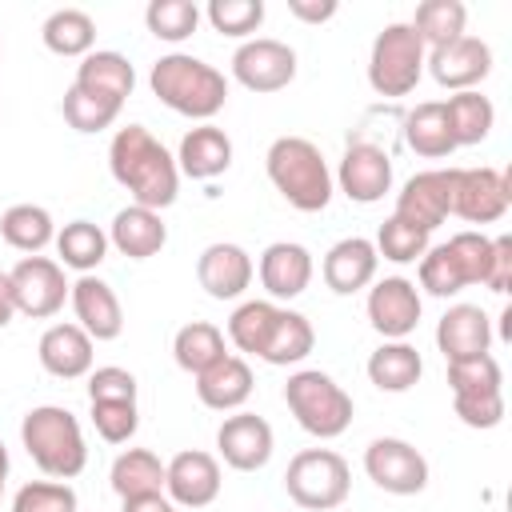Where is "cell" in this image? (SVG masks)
<instances>
[{"label": "cell", "mask_w": 512, "mask_h": 512, "mask_svg": "<svg viewBox=\"0 0 512 512\" xmlns=\"http://www.w3.org/2000/svg\"><path fill=\"white\" fill-rule=\"evenodd\" d=\"M416 264H420V288H424L428 296L448 300V296H456V292L468 288V276H464L456 252L448 248V240H444V244H428V252H424Z\"/></svg>", "instance_id": "ab89813d"}, {"label": "cell", "mask_w": 512, "mask_h": 512, "mask_svg": "<svg viewBox=\"0 0 512 512\" xmlns=\"http://www.w3.org/2000/svg\"><path fill=\"white\" fill-rule=\"evenodd\" d=\"M420 372H424V360L408 340H384L368 356V380L380 392H408V388H416Z\"/></svg>", "instance_id": "f546056e"}, {"label": "cell", "mask_w": 512, "mask_h": 512, "mask_svg": "<svg viewBox=\"0 0 512 512\" xmlns=\"http://www.w3.org/2000/svg\"><path fill=\"white\" fill-rule=\"evenodd\" d=\"M112 492L120 500H136V496H156L164 492V464L152 448H128L112 460Z\"/></svg>", "instance_id": "4dcf8cb0"}, {"label": "cell", "mask_w": 512, "mask_h": 512, "mask_svg": "<svg viewBox=\"0 0 512 512\" xmlns=\"http://www.w3.org/2000/svg\"><path fill=\"white\" fill-rule=\"evenodd\" d=\"M252 388H256V376H252L248 360L232 356V352L224 360H216L208 372L196 376V396L212 412H236L240 404H248Z\"/></svg>", "instance_id": "484cf974"}, {"label": "cell", "mask_w": 512, "mask_h": 512, "mask_svg": "<svg viewBox=\"0 0 512 512\" xmlns=\"http://www.w3.org/2000/svg\"><path fill=\"white\" fill-rule=\"evenodd\" d=\"M484 288H492L496 296H504L512 288V236H496L492 240V260H488Z\"/></svg>", "instance_id": "681fc988"}, {"label": "cell", "mask_w": 512, "mask_h": 512, "mask_svg": "<svg viewBox=\"0 0 512 512\" xmlns=\"http://www.w3.org/2000/svg\"><path fill=\"white\" fill-rule=\"evenodd\" d=\"M448 248L456 252L468 284H484L488 280V260H492V240L484 232H456L448 240Z\"/></svg>", "instance_id": "7dc6e473"}, {"label": "cell", "mask_w": 512, "mask_h": 512, "mask_svg": "<svg viewBox=\"0 0 512 512\" xmlns=\"http://www.w3.org/2000/svg\"><path fill=\"white\" fill-rule=\"evenodd\" d=\"M312 344H316V332H312L308 316H300L292 308H280L276 312V324H272V332L264 340L260 360L272 364V368H288V364H300L312 352Z\"/></svg>", "instance_id": "836d02e7"}, {"label": "cell", "mask_w": 512, "mask_h": 512, "mask_svg": "<svg viewBox=\"0 0 512 512\" xmlns=\"http://www.w3.org/2000/svg\"><path fill=\"white\" fill-rule=\"evenodd\" d=\"M232 164V140L224 128L216 124H200L192 132H184L180 140V152H176V168L180 176H192V180H216L220 172H228Z\"/></svg>", "instance_id": "4316f807"}, {"label": "cell", "mask_w": 512, "mask_h": 512, "mask_svg": "<svg viewBox=\"0 0 512 512\" xmlns=\"http://www.w3.org/2000/svg\"><path fill=\"white\" fill-rule=\"evenodd\" d=\"M404 144L424 156V160H444L456 152L452 132H448V116H444V100H424L416 108H408L404 116Z\"/></svg>", "instance_id": "f1b7e54d"}, {"label": "cell", "mask_w": 512, "mask_h": 512, "mask_svg": "<svg viewBox=\"0 0 512 512\" xmlns=\"http://www.w3.org/2000/svg\"><path fill=\"white\" fill-rule=\"evenodd\" d=\"M444 116H448V132H452V144L456 148H472L480 144L492 124H496V108L488 96H480L476 88L472 92H452L444 100Z\"/></svg>", "instance_id": "d6a6232c"}, {"label": "cell", "mask_w": 512, "mask_h": 512, "mask_svg": "<svg viewBox=\"0 0 512 512\" xmlns=\"http://www.w3.org/2000/svg\"><path fill=\"white\" fill-rule=\"evenodd\" d=\"M108 168H112V180L120 188H128L132 204L152 208V212L176 204V192H180L176 156L144 124L116 128V136L108 144Z\"/></svg>", "instance_id": "6da1fadb"}, {"label": "cell", "mask_w": 512, "mask_h": 512, "mask_svg": "<svg viewBox=\"0 0 512 512\" xmlns=\"http://www.w3.org/2000/svg\"><path fill=\"white\" fill-rule=\"evenodd\" d=\"M336 184L352 204H376L392 192V156L372 140H352L340 156Z\"/></svg>", "instance_id": "9a60e30c"}, {"label": "cell", "mask_w": 512, "mask_h": 512, "mask_svg": "<svg viewBox=\"0 0 512 512\" xmlns=\"http://www.w3.org/2000/svg\"><path fill=\"white\" fill-rule=\"evenodd\" d=\"M424 68L432 72V80L440 88H452V92H472L480 80H488L492 72V48L480 40V36H460L444 48H432L424 56Z\"/></svg>", "instance_id": "ac0fdd59"}, {"label": "cell", "mask_w": 512, "mask_h": 512, "mask_svg": "<svg viewBox=\"0 0 512 512\" xmlns=\"http://www.w3.org/2000/svg\"><path fill=\"white\" fill-rule=\"evenodd\" d=\"M40 40L48 52L56 56H88L92 44H96V20L84 12V8H56L44 28H40Z\"/></svg>", "instance_id": "8d00e7d4"}, {"label": "cell", "mask_w": 512, "mask_h": 512, "mask_svg": "<svg viewBox=\"0 0 512 512\" xmlns=\"http://www.w3.org/2000/svg\"><path fill=\"white\" fill-rule=\"evenodd\" d=\"M364 472L388 496H416V492L428 488V460H424V452L412 448L400 436H376L364 448Z\"/></svg>", "instance_id": "9c48e42d"}, {"label": "cell", "mask_w": 512, "mask_h": 512, "mask_svg": "<svg viewBox=\"0 0 512 512\" xmlns=\"http://www.w3.org/2000/svg\"><path fill=\"white\" fill-rule=\"evenodd\" d=\"M8 468H12V464H8V448L0 444V500H4V484H8Z\"/></svg>", "instance_id": "db71d44e"}, {"label": "cell", "mask_w": 512, "mask_h": 512, "mask_svg": "<svg viewBox=\"0 0 512 512\" xmlns=\"http://www.w3.org/2000/svg\"><path fill=\"white\" fill-rule=\"evenodd\" d=\"M56 256H60V268H72V272L88 276L108 256V232L92 220H68L56 232Z\"/></svg>", "instance_id": "1f68e13d"}, {"label": "cell", "mask_w": 512, "mask_h": 512, "mask_svg": "<svg viewBox=\"0 0 512 512\" xmlns=\"http://www.w3.org/2000/svg\"><path fill=\"white\" fill-rule=\"evenodd\" d=\"M40 368L56 380H80L92 372V336L80 324H52L36 344Z\"/></svg>", "instance_id": "cb8c5ba5"}, {"label": "cell", "mask_w": 512, "mask_h": 512, "mask_svg": "<svg viewBox=\"0 0 512 512\" xmlns=\"http://www.w3.org/2000/svg\"><path fill=\"white\" fill-rule=\"evenodd\" d=\"M76 88H84V92H92V96H104V100H112V104H120L124 108V100L132 96V88H136V68L128 64V56H120V52H88L84 60H80V68H76V80H72Z\"/></svg>", "instance_id": "83f0119b"}, {"label": "cell", "mask_w": 512, "mask_h": 512, "mask_svg": "<svg viewBox=\"0 0 512 512\" xmlns=\"http://www.w3.org/2000/svg\"><path fill=\"white\" fill-rule=\"evenodd\" d=\"M452 412L468 428H496L504 420V372L492 352L448 364Z\"/></svg>", "instance_id": "8992f818"}, {"label": "cell", "mask_w": 512, "mask_h": 512, "mask_svg": "<svg viewBox=\"0 0 512 512\" xmlns=\"http://www.w3.org/2000/svg\"><path fill=\"white\" fill-rule=\"evenodd\" d=\"M88 416H92V428L100 432V440L108 444H128L140 428V412H136V400H88Z\"/></svg>", "instance_id": "f6af8a7d"}, {"label": "cell", "mask_w": 512, "mask_h": 512, "mask_svg": "<svg viewBox=\"0 0 512 512\" xmlns=\"http://www.w3.org/2000/svg\"><path fill=\"white\" fill-rule=\"evenodd\" d=\"M88 400H136V376L128 368L104 364L88 372Z\"/></svg>", "instance_id": "c3c4849f"}, {"label": "cell", "mask_w": 512, "mask_h": 512, "mask_svg": "<svg viewBox=\"0 0 512 512\" xmlns=\"http://www.w3.org/2000/svg\"><path fill=\"white\" fill-rule=\"evenodd\" d=\"M232 80L244 84L256 96L280 92L296 80V52L284 40L272 36H252L232 52Z\"/></svg>", "instance_id": "30bf717a"}, {"label": "cell", "mask_w": 512, "mask_h": 512, "mask_svg": "<svg viewBox=\"0 0 512 512\" xmlns=\"http://www.w3.org/2000/svg\"><path fill=\"white\" fill-rule=\"evenodd\" d=\"M204 16H208L212 32L244 40L264 24V0H212L204 8Z\"/></svg>", "instance_id": "7bdbcfd3"}, {"label": "cell", "mask_w": 512, "mask_h": 512, "mask_svg": "<svg viewBox=\"0 0 512 512\" xmlns=\"http://www.w3.org/2000/svg\"><path fill=\"white\" fill-rule=\"evenodd\" d=\"M512 204V184L500 168H456L452 176V216L468 224H496Z\"/></svg>", "instance_id": "7c38bea8"}, {"label": "cell", "mask_w": 512, "mask_h": 512, "mask_svg": "<svg viewBox=\"0 0 512 512\" xmlns=\"http://www.w3.org/2000/svg\"><path fill=\"white\" fill-rule=\"evenodd\" d=\"M148 88L152 96L172 108L176 116H188V120H200V124H212V116L224 108L228 100V80L220 68H212L208 60L200 56H188V52H168L152 64L148 72Z\"/></svg>", "instance_id": "7a4b0ae2"}, {"label": "cell", "mask_w": 512, "mask_h": 512, "mask_svg": "<svg viewBox=\"0 0 512 512\" xmlns=\"http://www.w3.org/2000/svg\"><path fill=\"white\" fill-rule=\"evenodd\" d=\"M452 176L456 168H424L408 176L404 188L396 192L392 216L432 236V228H440L452 216Z\"/></svg>", "instance_id": "4fadbf2b"}, {"label": "cell", "mask_w": 512, "mask_h": 512, "mask_svg": "<svg viewBox=\"0 0 512 512\" xmlns=\"http://www.w3.org/2000/svg\"><path fill=\"white\" fill-rule=\"evenodd\" d=\"M220 460L200 448H184L164 464V496L176 508H208L220 496Z\"/></svg>", "instance_id": "5bb4252c"}, {"label": "cell", "mask_w": 512, "mask_h": 512, "mask_svg": "<svg viewBox=\"0 0 512 512\" xmlns=\"http://www.w3.org/2000/svg\"><path fill=\"white\" fill-rule=\"evenodd\" d=\"M256 276L272 300H296L312 284V252L296 240H276L260 252Z\"/></svg>", "instance_id": "ffe728a7"}, {"label": "cell", "mask_w": 512, "mask_h": 512, "mask_svg": "<svg viewBox=\"0 0 512 512\" xmlns=\"http://www.w3.org/2000/svg\"><path fill=\"white\" fill-rule=\"evenodd\" d=\"M276 312H280V304H272V300H244V304L228 316V340H232L240 352H248V356L260 360L264 340H268V332H272V324H276Z\"/></svg>", "instance_id": "f35d334b"}, {"label": "cell", "mask_w": 512, "mask_h": 512, "mask_svg": "<svg viewBox=\"0 0 512 512\" xmlns=\"http://www.w3.org/2000/svg\"><path fill=\"white\" fill-rule=\"evenodd\" d=\"M12 512H76V492L64 480H32L12 496Z\"/></svg>", "instance_id": "bcb514c9"}, {"label": "cell", "mask_w": 512, "mask_h": 512, "mask_svg": "<svg viewBox=\"0 0 512 512\" xmlns=\"http://www.w3.org/2000/svg\"><path fill=\"white\" fill-rule=\"evenodd\" d=\"M60 112H64V120H68L76 132H104V128L116 124L120 104H112V100H104V96H92V92H84V88L72 84V88L64 92Z\"/></svg>", "instance_id": "b9f144b4"}, {"label": "cell", "mask_w": 512, "mask_h": 512, "mask_svg": "<svg viewBox=\"0 0 512 512\" xmlns=\"http://www.w3.org/2000/svg\"><path fill=\"white\" fill-rule=\"evenodd\" d=\"M0 236L8 248L40 256V248H48L56 240V224H52V212L40 204H12L0 216Z\"/></svg>", "instance_id": "d590c367"}, {"label": "cell", "mask_w": 512, "mask_h": 512, "mask_svg": "<svg viewBox=\"0 0 512 512\" xmlns=\"http://www.w3.org/2000/svg\"><path fill=\"white\" fill-rule=\"evenodd\" d=\"M228 356V344H224V332L208 320H192L184 324L176 336H172V360L188 372V376H200L208 372L216 360Z\"/></svg>", "instance_id": "e575fe53"}, {"label": "cell", "mask_w": 512, "mask_h": 512, "mask_svg": "<svg viewBox=\"0 0 512 512\" xmlns=\"http://www.w3.org/2000/svg\"><path fill=\"white\" fill-rule=\"evenodd\" d=\"M284 488H288L292 504H300L304 512H332L348 500L352 468L332 448H304L288 460Z\"/></svg>", "instance_id": "52a82bcc"}, {"label": "cell", "mask_w": 512, "mask_h": 512, "mask_svg": "<svg viewBox=\"0 0 512 512\" xmlns=\"http://www.w3.org/2000/svg\"><path fill=\"white\" fill-rule=\"evenodd\" d=\"M368 324L384 336V340H404V336H412L416 332V324H420V312H424V304H420V288L412 284V280H404V276H384V280H376L372 288H368Z\"/></svg>", "instance_id": "2e32d148"}, {"label": "cell", "mask_w": 512, "mask_h": 512, "mask_svg": "<svg viewBox=\"0 0 512 512\" xmlns=\"http://www.w3.org/2000/svg\"><path fill=\"white\" fill-rule=\"evenodd\" d=\"M124 512H180L164 492L156 496H136V500H124Z\"/></svg>", "instance_id": "816d5d0a"}, {"label": "cell", "mask_w": 512, "mask_h": 512, "mask_svg": "<svg viewBox=\"0 0 512 512\" xmlns=\"http://www.w3.org/2000/svg\"><path fill=\"white\" fill-rule=\"evenodd\" d=\"M16 316V300H12V280L8 272H0V328H8Z\"/></svg>", "instance_id": "f5cc1de1"}, {"label": "cell", "mask_w": 512, "mask_h": 512, "mask_svg": "<svg viewBox=\"0 0 512 512\" xmlns=\"http://www.w3.org/2000/svg\"><path fill=\"white\" fill-rule=\"evenodd\" d=\"M436 348L444 360H472L492 348V320L480 304H452L436 324Z\"/></svg>", "instance_id": "7402d4cb"}, {"label": "cell", "mask_w": 512, "mask_h": 512, "mask_svg": "<svg viewBox=\"0 0 512 512\" xmlns=\"http://www.w3.org/2000/svg\"><path fill=\"white\" fill-rule=\"evenodd\" d=\"M12 300H16V312L28 316V320H48L64 308L68 300V280H64V268L60 260H48V256H24L12 272Z\"/></svg>", "instance_id": "8fae6325"}, {"label": "cell", "mask_w": 512, "mask_h": 512, "mask_svg": "<svg viewBox=\"0 0 512 512\" xmlns=\"http://www.w3.org/2000/svg\"><path fill=\"white\" fill-rule=\"evenodd\" d=\"M144 24H148V32H152L156 40L180 44V40H188V36L196 32L200 8H196L192 0H152V4L144 8Z\"/></svg>", "instance_id": "60d3db41"}, {"label": "cell", "mask_w": 512, "mask_h": 512, "mask_svg": "<svg viewBox=\"0 0 512 512\" xmlns=\"http://www.w3.org/2000/svg\"><path fill=\"white\" fill-rule=\"evenodd\" d=\"M68 300H72V312H76V324L96 340H116L124 332V308L112 292V284H104L100 276H80L72 288H68Z\"/></svg>", "instance_id": "44dd1931"}, {"label": "cell", "mask_w": 512, "mask_h": 512, "mask_svg": "<svg viewBox=\"0 0 512 512\" xmlns=\"http://www.w3.org/2000/svg\"><path fill=\"white\" fill-rule=\"evenodd\" d=\"M264 172L272 188L296 212H324L332 200V172L324 152L308 136H280L264 156Z\"/></svg>", "instance_id": "3957f363"}, {"label": "cell", "mask_w": 512, "mask_h": 512, "mask_svg": "<svg viewBox=\"0 0 512 512\" xmlns=\"http://www.w3.org/2000/svg\"><path fill=\"white\" fill-rule=\"evenodd\" d=\"M20 444L28 448L32 464L52 480H72L88 464V444L80 420L60 404H40L20 420Z\"/></svg>", "instance_id": "277c9868"}, {"label": "cell", "mask_w": 512, "mask_h": 512, "mask_svg": "<svg viewBox=\"0 0 512 512\" xmlns=\"http://www.w3.org/2000/svg\"><path fill=\"white\" fill-rule=\"evenodd\" d=\"M376 264H380V256H376L372 240H364V236H344V240H336V244L324 252L320 276H324V284H328L336 296H352V292H360V288H368V284L376 280Z\"/></svg>", "instance_id": "603a6c76"}, {"label": "cell", "mask_w": 512, "mask_h": 512, "mask_svg": "<svg viewBox=\"0 0 512 512\" xmlns=\"http://www.w3.org/2000/svg\"><path fill=\"white\" fill-rule=\"evenodd\" d=\"M108 244L120 256H128V260H148V256H156L168 244V224L160 220V212L140 208V204H128V208H120L112 216Z\"/></svg>", "instance_id": "d4e9b609"}, {"label": "cell", "mask_w": 512, "mask_h": 512, "mask_svg": "<svg viewBox=\"0 0 512 512\" xmlns=\"http://www.w3.org/2000/svg\"><path fill=\"white\" fill-rule=\"evenodd\" d=\"M336 0H288V12L300 20V24H324L336 16Z\"/></svg>", "instance_id": "f907efd6"}, {"label": "cell", "mask_w": 512, "mask_h": 512, "mask_svg": "<svg viewBox=\"0 0 512 512\" xmlns=\"http://www.w3.org/2000/svg\"><path fill=\"white\" fill-rule=\"evenodd\" d=\"M252 276H256L252 256L240 244H232V240L208 244L200 252V260H196V280H200V288L212 300H236V296H244V288L252 284Z\"/></svg>", "instance_id": "d6986e66"}, {"label": "cell", "mask_w": 512, "mask_h": 512, "mask_svg": "<svg viewBox=\"0 0 512 512\" xmlns=\"http://www.w3.org/2000/svg\"><path fill=\"white\" fill-rule=\"evenodd\" d=\"M284 404L296 416V424L316 440H336L352 424V396L320 368H300L284 384Z\"/></svg>", "instance_id": "5b68a950"}, {"label": "cell", "mask_w": 512, "mask_h": 512, "mask_svg": "<svg viewBox=\"0 0 512 512\" xmlns=\"http://www.w3.org/2000/svg\"><path fill=\"white\" fill-rule=\"evenodd\" d=\"M272 448H276L272 424L256 412L224 416V424L216 428V452L236 472H260L272 460Z\"/></svg>", "instance_id": "e0dca14e"}, {"label": "cell", "mask_w": 512, "mask_h": 512, "mask_svg": "<svg viewBox=\"0 0 512 512\" xmlns=\"http://www.w3.org/2000/svg\"><path fill=\"white\" fill-rule=\"evenodd\" d=\"M408 24L420 36L424 52H432V48H444V44H452V40L464 36L468 8L460 0H424V4H416V16Z\"/></svg>", "instance_id": "74e56055"}, {"label": "cell", "mask_w": 512, "mask_h": 512, "mask_svg": "<svg viewBox=\"0 0 512 512\" xmlns=\"http://www.w3.org/2000/svg\"><path fill=\"white\" fill-rule=\"evenodd\" d=\"M372 248H376V256H384V260H392V264H416V260L428 252V232H420V228H412V224L388 216V220L380 224Z\"/></svg>", "instance_id": "ee69618b"}, {"label": "cell", "mask_w": 512, "mask_h": 512, "mask_svg": "<svg viewBox=\"0 0 512 512\" xmlns=\"http://www.w3.org/2000/svg\"><path fill=\"white\" fill-rule=\"evenodd\" d=\"M424 44L412 32V24H384L368 52V84L376 96L400 100L408 96L424 76Z\"/></svg>", "instance_id": "ba28073f"}]
</instances>
